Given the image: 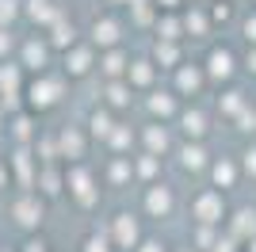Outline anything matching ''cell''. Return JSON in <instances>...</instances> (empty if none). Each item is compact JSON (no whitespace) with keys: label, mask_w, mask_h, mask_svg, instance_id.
<instances>
[{"label":"cell","mask_w":256,"mask_h":252,"mask_svg":"<svg viewBox=\"0 0 256 252\" xmlns=\"http://www.w3.org/2000/svg\"><path fill=\"white\" fill-rule=\"evenodd\" d=\"M176 122H180V130H184V138H188V142H203L206 130H210V118H206L199 107H180Z\"/></svg>","instance_id":"27"},{"label":"cell","mask_w":256,"mask_h":252,"mask_svg":"<svg viewBox=\"0 0 256 252\" xmlns=\"http://www.w3.org/2000/svg\"><path fill=\"white\" fill-rule=\"evenodd\" d=\"M245 38L256 42V16H248V20H245Z\"/></svg>","instance_id":"46"},{"label":"cell","mask_w":256,"mask_h":252,"mask_svg":"<svg viewBox=\"0 0 256 252\" xmlns=\"http://www.w3.org/2000/svg\"><path fill=\"white\" fill-rule=\"evenodd\" d=\"M241 172H245V176H256V146L245 149V157H241Z\"/></svg>","instance_id":"42"},{"label":"cell","mask_w":256,"mask_h":252,"mask_svg":"<svg viewBox=\"0 0 256 252\" xmlns=\"http://www.w3.org/2000/svg\"><path fill=\"white\" fill-rule=\"evenodd\" d=\"M130 168H134V184H142V188H150V184H157L160 180V157H153V153H142L138 157H130Z\"/></svg>","instance_id":"31"},{"label":"cell","mask_w":256,"mask_h":252,"mask_svg":"<svg viewBox=\"0 0 256 252\" xmlns=\"http://www.w3.org/2000/svg\"><path fill=\"white\" fill-rule=\"evenodd\" d=\"M157 65H153V58H130V69H126V76H122V80L130 84V88H134V96H146L150 92V88H157Z\"/></svg>","instance_id":"21"},{"label":"cell","mask_w":256,"mask_h":252,"mask_svg":"<svg viewBox=\"0 0 256 252\" xmlns=\"http://www.w3.org/2000/svg\"><path fill=\"white\" fill-rule=\"evenodd\" d=\"M218 107H222V111H226V115H237V111H245V96H241V92H226V100H218Z\"/></svg>","instance_id":"38"},{"label":"cell","mask_w":256,"mask_h":252,"mask_svg":"<svg viewBox=\"0 0 256 252\" xmlns=\"http://www.w3.org/2000/svg\"><path fill=\"white\" fill-rule=\"evenodd\" d=\"M107 4H118V8H130V4H138V0H107Z\"/></svg>","instance_id":"48"},{"label":"cell","mask_w":256,"mask_h":252,"mask_svg":"<svg viewBox=\"0 0 256 252\" xmlns=\"http://www.w3.org/2000/svg\"><path fill=\"white\" fill-rule=\"evenodd\" d=\"M142 104H146V115H150V122H168V118L180 115V96L172 92V88H150Z\"/></svg>","instance_id":"15"},{"label":"cell","mask_w":256,"mask_h":252,"mask_svg":"<svg viewBox=\"0 0 256 252\" xmlns=\"http://www.w3.org/2000/svg\"><path fill=\"white\" fill-rule=\"evenodd\" d=\"M100 184H104V188H115V191L130 188V184H134V168H130V157H107L104 172H100Z\"/></svg>","instance_id":"25"},{"label":"cell","mask_w":256,"mask_h":252,"mask_svg":"<svg viewBox=\"0 0 256 252\" xmlns=\"http://www.w3.org/2000/svg\"><path fill=\"white\" fill-rule=\"evenodd\" d=\"M188 210H192V222L195 226H222L226 222V195L218 188H199L192 195V202H188Z\"/></svg>","instance_id":"8"},{"label":"cell","mask_w":256,"mask_h":252,"mask_svg":"<svg viewBox=\"0 0 256 252\" xmlns=\"http://www.w3.org/2000/svg\"><path fill=\"white\" fill-rule=\"evenodd\" d=\"M180 23H184V34H188V38H206V34H210V27H214L203 4L184 8V12H180Z\"/></svg>","instance_id":"29"},{"label":"cell","mask_w":256,"mask_h":252,"mask_svg":"<svg viewBox=\"0 0 256 252\" xmlns=\"http://www.w3.org/2000/svg\"><path fill=\"white\" fill-rule=\"evenodd\" d=\"M23 20V0H0V27L16 31V23Z\"/></svg>","instance_id":"35"},{"label":"cell","mask_w":256,"mask_h":252,"mask_svg":"<svg viewBox=\"0 0 256 252\" xmlns=\"http://www.w3.org/2000/svg\"><path fill=\"white\" fill-rule=\"evenodd\" d=\"M0 252H20V248H0Z\"/></svg>","instance_id":"51"},{"label":"cell","mask_w":256,"mask_h":252,"mask_svg":"<svg viewBox=\"0 0 256 252\" xmlns=\"http://www.w3.org/2000/svg\"><path fill=\"white\" fill-rule=\"evenodd\" d=\"M16 31H4L0 27V62H8V58H16Z\"/></svg>","instance_id":"39"},{"label":"cell","mask_w":256,"mask_h":252,"mask_svg":"<svg viewBox=\"0 0 256 252\" xmlns=\"http://www.w3.org/2000/svg\"><path fill=\"white\" fill-rule=\"evenodd\" d=\"M210 252H237V241L230 237V233H226V237L218 233V241H214V248H210Z\"/></svg>","instance_id":"43"},{"label":"cell","mask_w":256,"mask_h":252,"mask_svg":"<svg viewBox=\"0 0 256 252\" xmlns=\"http://www.w3.org/2000/svg\"><path fill=\"white\" fill-rule=\"evenodd\" d=\"M214 241H218V226H195V233H192V248L195 252H210Z\"/></svg>","instance_id":"36"},{"label":"cell","mask_w":256,"mask_h":252,"mask_svg":"<svg viewBox=\"0 0 256 252\" xmlns=\"http://www.w3.org/2000/svg\"><path fill=\"white\" fill-rule=\"evenodd\" d=\"M245 252H256V237H248V241H245Z\"/></svg>","instance_id":"49"},{"label":"cell","mask_w":256,"mask_h":252,"mask_svg":"<svg viewBox=\"0 0 256 252\" xmlns=\"http://www.w3.org/2000/svg\"><path fill=\"white\" fill-rule=\"evenodd\" d=\"M210 180H214V188L218 191H230V188H237V180H241V164H237L234 157H218V160H210Z\"/></svg>","instance_id":"30"},{"label":"cell","mask_w":256,"mask_h":252,"mask_svg":"<svg viewBox=\"0 0 256 252\" xmlns=\"http://www.w3.org/2000/svg\"><path fill=\"white\" fill-rule=\"evenodd\" d=\"M203 73H206V80H234V73H237V54L230 50V46H214L210 54H206V62H203Z\"/></svg>","instance_id":"18"},{"label":"cell","mask_w":256,"mask_h":252,"mask_svg":"<svg viewBox=\"0 0 256 252\" xmlns=\"http://www.w3.org/2000/svg\"><path fill=\"white\" fill-rule=\"evenodd\" d=\"M126 20L118 16V12H104L92 20L88 27V42L96 46V50H111V46H126Z\"/></svg>","instance_id":"9"},{"label":"cell","mask_w":256,"mask_h":252,"mask_svg":"<svg viewBox=\"0 0 256 252\" xmlns=\"http://www.w3.org/2000/svg\"><path fill=\"white\" fill-rule=\"evenodd\" d=\"M150 58H153L157 69H168V73H172V69L184 62V46H180V42H168V38H153Z\"/></svg>","instance_id":"32"},{"label":"cell","mask_w":256,"mask_h":252,"mask_svg":"<svg viewBox=\"0 0 256 252\" xmlns=\"http://www.w3.org/2000/svg\"><path fill=\"white\" fill-rule=\"evenodd\" d=\"M69 96V80L62 76V69H46V73H31L23 84V107L34 111V115H46V111H58Z\"/></svg>","instance_id":"1"},{"label":"cell","mask_w":256,"mask_h":252,"mask_svg":"<svg viewBox=\"0 0 256 252\" xmlns=\"http://www.w3.org/2000/svg\"><path fill=\"white\" fill-rule=\"evenodd\" d=\"M8 218L23 237H31V233L42 230V222H46V199L38 191H16L8 202Z\"/></svg>","instance_id":"3"},{"label":"cell","mask_w":256,"mask_h":252,"mask_svg":"<svg viewBox=\"0 0 256 252\" xmlns=\"http://www.w3.org/2000/svg\"><path fill=\"white\" fill-rule=\"evenodd\" d=\"M58 58H62V65H58V69H62L65 80H84V76L96 73V58H100V50H96L88 38H76L73 46H69V50H62Z\"/></svg>","instance_id":"7"},{"label":"cell","mask_w":256,"mask_h":252,"mask_svg":"<svg viewBox=\"0 0 256 252\" xmlns=\"http://www.w3.org/2000/svg\"><path fill=\"white\" fill-rule=\"evenodd\" d=\"M172 92L180 96V100H188V96H199L206 88V73L199 62H180L176 69H172Z\"/></svg>","instance_id":"14"},{"label":"cell","mask_w":256,"mask_h":252,"mask_svg":"<svg viewBox=\"0 0 256 252\" xmlns=\"http://www.w3.org/2000/svg\"><path fill=\"white\" fill-rule=\"evenodd\" d=\"M54 46L46 42V34H23L20 42H16V62L23 65V73H46V69H54Z\"/></svg>","instance_id":"5"},{"label":"cell","mask_w":256,"mask_h":252,"mask_svg":"<svg viewBox=\"0 0 256 252\" xmlns=\"http://www.w3.org/2000/svg\"><path fill=\"white\" fill-rule=\"evenodd\" d=\"M62 12L65 8L58 4V0H23V20L31 23V27H38V31H46Z\"/></svg>","instance_id":"23"},{"label":"cell","mask_w":256,"mask_h":252,"mask_svg":"<svg viewBox=\"0 0 256 252\" xmlns=\"http://www.w3.org/2000/svg\"><path fill=\"white\" fill-rule=\"evenodd\" d=\"M8 188H12V176H8V160L0 157V195H4Z\"/></svg>","instance_id":"45"},{"label":"cell","mask_w":256,"mask_h":252,"mask_svg":"<svg viewBox=\"0 0 256 252\" xmlns=\"http://www.w3.org/2000/svg\"><path fill=\"white\" fill-rule=\"evenodd\" d=\"M23 84H27V73H23V65L16 58L0 62V104L8 111H20L23 107Z\"/></svg>","instance_id":"12"},{"label":"cell","mask_w":256,"mask_h":252,"mask_svg":"<svg viewBox=\"0 0 256 252\" xmlns=\"http://www.w3.org/2000/svg\"><path fill=\"white\" fill-rule=\"evenodd\" d=\"M80 252H115V244L107 241V233H104V230H92L84 241H80Z\"/></svg>","instance_id":"37"},{"label":"cell","mask_w":256,"mask_h":252,"mask_svg":"<svg viewBox=\"0 0 256 252\" xmlns=\"http://www.w3.org/2000/svg\"><path fill=\"white\" fill-rule=\"evenodd\" d=\"M4 134H8L12 146H34V138L42 134V126H38V115L20 107V111H8V126H4Z\"/></svg>","instance_id":"13"},{"label":"cell","mask_w":256,"mask_h":252,"mask_svg":"<svg viewBox=\"0 0 256 252\" xmlns=\"http://www.w3.org/2000/svg\"><path fill=\"white\" fill-rule=\"evenodd\" d=\"M20 252H50V244H46V237H38V233H31V237H23Z\"/></svg>","instance_id":"40"},{"label":"cell","mask_w":256,"mask_h":252,"mask_svg":"<svg viewBox=\"0 0 256 252\" xmlns=\"http://www.w3.org/2000/svg\"><path fill=\"white\" fill-rule=\"evenodd\" d=\"M65 195L76 210H96L100 206V172L88 160L65 164Z\"/></svg>","instance_id":"2"},{"label":"cell","mask_w":256,"mask_h":252,"mask_svg":"<svg viewBox=\"0 0 256 252\" xmlns=\"http://www.w3.org/2000/svg\"><path fill=\"white\" fill-rule=\"evenodd\" d=\"M104 146H107V153H111V157H130V153H134V146H138V130H130V126L118 118L115 130L107 134Z\"/></svg>","instance_id":"28"},{"label":"cell","mask_w":256,"mask_h":252,"mask_svg":"<svg viewBox=\"0 0 256 252\" xmlns=\"http://www.w3.org/2000/svg\"><path fill=\"white\" fill-rule=\"evenodd\" d=\"M153 38H168V42H180V38H184V23H180V12H157V23H153Z\"/></svg>","instance_id":"33"},{"label":"cell","mask_w":256,"mask_h":252,"mask_svg":"<svg viewBox=\"0 0 256 252\" xmlns=\"http://www.w3.org/2000/svg\"><path fill=\"white\" fill-rule=\"evenodd\" d=\"M4 126H8V107L0 104V134H4Z\"/></svg>","instance_id":"47"},{"label":"cell","mask_w":256,"mask_h":252,"mask_svg":"<svg viewBox=\"0 0 256 252\" xmlns=\"http://www.w3.org/2000/svg\"><path fill=\"white\" fill-rule=\"evenodd\" d=\"M100 104L111 107L115 115H122V111H130V104H134V88H130L126 80H104V88H100Z\"/></svg>","instance_id":"24"},{"label":"cell","mask_w":256,"mask_h":252,"mask_svg":"<svg viewBox=\"0 0 256 252\" xmlns=\"http://www.w3.org/2000/svg\"><path fill=\"white\" fill-rule=\"evenodd\" d=\"M46 42H50L54 46V54H62V50H69V46H73L76 38H80V31H76V23L69 20V12H62V16H58V20L50 23V27H46Z\"/></svg>","instance_id":"22"},{"label":"cell","mask_w":256,"mask_h":252,"mask_svg":"<svg viewBox=\"0 0 256 252\" xmlns=\"http://www.w3.org/2000/svg\"><path fill=\"white\" fill-rule=\"evenodd\" d=\"M130 58H134V54H130L126 46L100 50V58H96V73L104 76V80H122V76H126V69H130Z\"/></svg>","instance_id":"19"},{"label":"cell","mask_w":256,"mask_h":252,"mask_svg":"<svg viewBox=\"0 0 256 252\" xmlns=\"http://www.w3.org/2000/svg\"><path fill=\"white\" fill-rule=\"evenodd\" d=\"M115 122H118L115 111H111V107H104V104H96L92 111H88V118H84V130H88V138H92V142H107V134L115 130Z\"/></svg>","instance_id":"26"},{"label":"cell","mask_w":256,"mask_h":252,"mask_svg":"<svg viewBox=\"0 0 256 252\" xmlns=\"http://www.w3.org/2000/svg\"><path fill=\"white\" fill-rule=\"evenodd\" d=\"M157 12H180L184 8V0H150Z\"/></svg>","instance_id":"44"},{"label":"cell","mask_w":256,"mask_h":252,"mask_svg":"<svg viewBox=\"0 0 256 252\" xmlns=\"http://www.w3.org/2000/svg\"><path fill=\"white\" fill-rule=\"evenodd\" d=\"M46 202L50 199H62L65 195V164H38V176H34V188Z\"/></svg>","instance_id":"20"},{"label":"cell","mask_w":256,"mask_h":252,"mask_svg":"<svg viewBox=\"0 0 256 252\" xmlns=\"http://www.w3.org/2000/svg\"><path fill=\"white\" fill-rule=\"evenodd\" d=\"M54 138H58V160H62V164H80V160H88V153H92V138H88L84 122L58 126Z\"/></svg>","instance_id":"6"},{"label":"cell","mask_w":256,"mask_h":252,"mask_svg":"<svg viewBox=\"0 0 256 252\" xmlns=\"http://www.w3.org/2000/svg\"><path fill=\"white\" fill-rule=\"evenodd\" d=\"M130 27H142V31H146V27H153V23H157V8H153L150 0H138V4H130Z\"/></svg>","instance_id":"34"},{"label":"cell","mask_w":256,"mask_h":252,"mask_svg":"<svg viewBox=\"0 0 256 252\" xmlns=\"http://www.w3.org/2000/svg\"><path fill=\"white\" fill-rule=\"evenodd\" d=\"M172 252H195V248H192V244H180V248H172Z\"/></svg>","instance_id":"50"},{"label":"cell","mask_w":256,"mask_h":252,"mask_svg":"<svg viewBox=\"0 0 256 252\" xmlns=\"http://www.w3.org/2000/svg\"><path fill=\"white\" fill-rule=\"evenodd\" d=\"M104 233H107V241L115 244V252H134L138 241L146 237V226H142V218L134 210H115V214L107 218Z\"/></svg>","instance_id":"4"},{"label":"cell","mask_w":256,"mask_h":252,"mask_svg":"<svg viewBox=\"0 0 256 252\" xmlns=\"http://www.w3.org/2000/svg\"><path fill=\"white\" fill-rule=\"evenodd\" d=\"M176 206H180V199H176V188L172 184H164V180H157V184H150V188L142 191V214L146 218H172L176 214Z\"/></svg>","instance_id":"11"},{"label":"cell","mask_w":256,"mask_h":252,"mask_svg":"<svg viewBox=\"0 0 256 252\" xmlns=\"http://www.w3.org/2000/svg\"><path fill=\"white\" fill-rule=\"evenodd\" d=\"M138 149L142 153H153V157H168L172 149V134H168V126L164 122H146L138 126Z\"/></svg>","instance_id":"17"},{"label":"cell","mask_w":256,"mask_h":252,"mask_svg":"<svg viewBox=\"0 0 256 252\" xmlns=\"http://www.w3.org/2000/svg\"><path fill=\"white\" fill-rule=\"evenodd\" d=\"M172 153H176V168H180L184 176H199V172H206L210 160H214L203 142H180Z\"/></svg>","instance_id":"16"},{"label":"cell","mask_w":256,"mask_h":252,"mask_svg":"<svg viewBox=\"0 0 256 252\" xmlns=\"http://www.w3.org/2000/svg\"><path fill=\"white\" fill-rule=\"evenodd\" d=\"M4 160H8L12 188H16V191H31L34 176H38V157H34V149L31 146H12Z\"/></svg>","instance_id":"10"},{"label":"cell","mask_w":256,"mask_h":252,"mask_svg":"<svg viewBox=\"0 0 256 252\" xmlns=\"http://www.w3.org/2000/svg\"><path fill=\"white\" fill-rule=\"evenodd\" d=\"M134 252H168V244L160 241V237H142L138 241V248Z\"/></svg>","instance_id":"41"}]
</instances>
